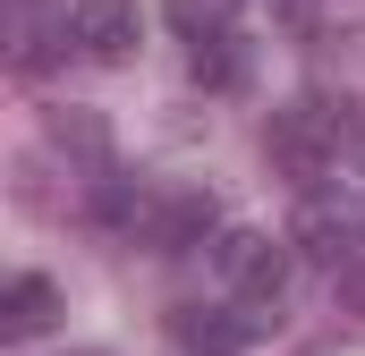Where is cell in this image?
<instances>
[{
    "mask_svg": "<svg viewBox=\"0 0 365 356\" xmlns=\"http://www.w3.org/2000/svg\"><path fill=\"white\" fill-rule=\"evenodd\" d=\"M280 9H289V17H314V0H280Z\"/></svg>",
    "mask_w": 365,
    "mask_h": 356,
    "instance_id": "obj_13",
    "label": "cell"
},
{
    "mask_svg": "<svg viewBox=\"0 0 365 356\" xmlns=\"http://www.w3.org/2000/svg\"><path fill=\"white\" fill-rule=\"evenodd\" d=\"M340 297H349V305L365 314V263H349V271H340Z\"/></svg>",
    "mask_w": 365,
    "mask_h": 356,
    "instance_id": "obj_12",
    "label": "cell"
},
{
    "mask_svg": "<svg viewBox=\"0 0 365 356\" xmlns=\"http://www.w3.org/2000/svg\"><path fill=\"white\" fill-rule=\"evenodd\" d=\"M289 246H297L306 263H323V271L365 263V204L340 195V187H314V195L297 204V221H289Z\"/></svg>",
    "mask_w": 365,
    "mask_h": 356,
    "instance_id": "obj_2",
    "label": "cell"
},
{
    "mask_svg": "<svg viewBox=\"0 0 365 356\" xmlns=\"http://www.w3.org/2000/svg\"><path fill=\"white\" fill-rule=\"evenodd\" d=\"M51 145H68V153L102 162V153H110V127H102V119H86V110H77V119L60 110V119H51Z\"/></svg>",
    "mask_w": 365,
    "mask_h": 356,
    "instance_id": "obj_11",
    "label": "cell"
},
{
    "mask_svg": "<svg viewBox=\"0 0 365 356\" xmlns=\"http://www.w3.org/2000/svg\"><path fill=\"white\" fill-rule=\"evenodd\" d=\"M230 17H238V0H170V26H179L187 43H212V34H230Z\"/></svg>",
    "mask_w": 365,
    "mask_h": 356,
    "instance_id": "obj_10",
    "label": "cell"
},
{
    "mask_svg": "<svg viewBox=\"0 0 365 356\" xmlns=\"http://www.w3.org/2000/svg\"><path fill=\"white\" fill-rule=\"evenodd\" d=\"M187 77H195L204 93H238V85H247V43H238V34H212V43H195Z\"/></svg>",
    "mask_w": 365,
    "mask_h": 356,
    "instance_id": "obj_9",
    "label": "cell"
},
{
    "mask_svg": "<svg viewBox=\"0 0 365 356\" xmlns=\"http://www.w3.org/2000/svg\"><path fill=\"white\" fill-rule=\"evenodd\" d=\"M51 314H60V288H51L43 271H17V280L0 288V331H9V340H34V331H51Z\"/></svg>",
    "mask_w": 365,
    "mask_h": 356,
    "instance_id": "obj_7",
    "label": "cell"
},
{
    "mask_svg": "<svg viewBox=\"0 0 365 356\" xmlns=\"http://www.w3.org/2000/svg\"><path fill=\"white\" fill-rule=\"evenodd\" d=\"M264 305H179L170 314V340H179L187 356H247L255 340H264Z\"/></svg>",
    "mask_w": 365,
    "mask_h": 356,
    "instance_id": "obj_5",
    "label": "cell"
},
{
    "mask_svg": "<svg viewBox=\"0 0 365 356\" xmlns=\"http://www.w3.org/2000/svg\"><path fill=\"white\" fill-rule=\"evenodd\" d=\"M77 51L102 60V68H119V60H136V43H145V9L136 0H77Z\"/></svg>",
    "mask_w": 365,
    "mask_h": 356,
    "instance_id": "obj_6",
    "label": "cell"
},
{
    "mask_svg": "<svg viewBox=\"0 0 365 356\" xmlns=\"http://www.w3.org/2000/svg\"><path fill=\"white\" fill-rule=\"evenodd\" d=\"M357 136V119H349V102H323V93H306V102H289V110H272V127H264V153H272L280 178H297L306 195L331 178V162H340V145Z\"/></svg>",
    "mask_w": 365,
    "mask_h": 356,
    "instance_id": "obj_1",
    "label": "cell"
},
{
    "mask_svg": "<svg viewBox=\"0 0 365 356\" xmlns=\"http://www.w3.org/2000/svg\"><path fill=\"white\" fill-rule=\"evenodd\" d=\"M136 238H145L153 255H195V246H212V238H221V204H212V187H153Z\"/></svg>",
    "mask_w": 365,
    "mask_h": 356,
    "instance_id": "obj_3",
    "label": "cell"
},
{
    "mask_svg": "<svg viewBox=\"0 0 365 356\" xmlns=\"http://www.w3.org/2000/svg\"><path fill=\"white\" fill-rule=\"evenodd\" d=\"M212 263H221V280H230L247 305H264V314H272L280 288H289V246H272L264 229H230V238L212 246Z\"/></svg>",
    "mask_w": 365,
    "mask_h": 356,
    "instance_id": "obj_4",
    "label": "cell"
},
{
    "mask_svg": "<svg viewBox=\"0 0 365 356\" xmlns=\"http://www.w3.org/2000/svg\"><path fill=\"white\" fill-rule=\"evenodd\" d=\"M77 356H102V348H77Z\"/></svg>",
    "mask_w": 365,
    "mask_h": 356,
    "instance_id": "obj_14",
    "label": "cell"
},
{
    "mask_svg": "<svg viewBox=\"0 0 365 356\" xmlns=\"http://www.w3.org/2000/svg\"><path fill=\"white\" fill-rule=\"evenodd\" d=\"M145 204H153V187H136V178H119V170H102L93 178V195H86V221L93 229H145Z\"/></svg>",
    "mask_w": 365,
    "mask_h": 356,
    "instance_id": "obj_8",
    "label": "cell"
}]
</instances>
